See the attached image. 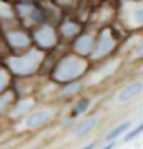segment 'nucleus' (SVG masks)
Returning a JSON list of instances; mask_svg holds the SVG:
<instances>
[{
    "instance_id": "nucleus-1",
    "label": "nucleus",
    "mask_w": 143,
    "mask_h": 149,
    "mask_svg": "<svg viewBox=\"0 0 143 149\" xmlns=\"http://www.w3.org/2000/svg\"><path fill=\"white\" fill-rule=\"evenodd\" d=\"M84 70H86V61L84 59H81L77 55H66L57 63L53 70V79L62 81V83L75 81Z\"/></svg>"
},
{
    "instance_id": "nucleus-2",
    "label": "nucleus",
    "mask_w": 143,
    "mask_h": 149,
    "mask_svg": "<svg viewBox=\"0 0 143 149\" xmlns=\"http://www.w3.org/2000/svg\"><path fill=\"white\" fill-rule=\"evenodd\" d=\"M42 61V54H39V52L31 50L28 52L26 55H20V57H13V59H9V68L11 72L17 74V76H31L33 72L39 68Z\"/></svg>"
},
{
    "instance_id": "nucleus-3",
    "label": "nucleus",
    "mask_w": 143,
    "mask_h": 149,
    "mask_svg": "<svg viewBox=\"0 0 143 149\" xmlns=\"http://www.w3.org/2000/svg\"><path fill=\"white\" fill-rule=\"evenodd\" d=\"M114 37H112V33L110 30H103L101 31V35H99V41H97L95 44V48L92 50V57H105L106 54H110L112 48H114Z\"/></svg>"
},
{
    "instance_id": "nucleus-4",
    "label": "nucleus",
    "mask_w": 143,
    "mask_h": 149,
    "mask_svg": "<svg viewBox=\"0 0 143 149\" xmlns=\"http://www.w3.org/2000/svg\"><path fill=\"white\" fill-rule=\"evenodd\" d=\"M35 41L41 48H51L57 44V35H55V30L53 28H48V26H42L35 31Z\"/></svg>"
},
{
    "instance_id": "nucleus-5",
    "label": "nucleus",
    "mask_w": 143,
    "mask_h": 149,
    "mask_svg": "<svg viewBox=\"0 0 143 149\" xmlns=\"http://www.w3.org/2000/svg\"><path fill=\"white\" fill-rule=\"evenodd\" d=\"M51 114H53V111H51V109H42V111L33 112L31 116L26 120V127H28V129H37V127H41V125H44V123L50 122Z\"/></svg>"
},
{
    "instance_id": "nucleus-6",
    "label": "nucleus",
    "mask_w": 143,
    "mask_h": 149,
    "mask_svg": "<svg viewBox=\"0 0 143 149\" xmlns=\"http://www.w3.org/2000/svg\"><path fill=\"white\" fill-rule=\"evenodd\" d=\"M141 90H143V83H141V81L130 83V85H127L125 88H121V90H119V94H117L116 101H117V103H125V101L132 100L134 96H138V94L141 92Z\"/></svg>"
},
{
    "instance_id": "nucleus-7",
    "label": "nucleus",
    "mask_w": 143,
    "mask_h": 149,
    "mask_svg": "<svg viewBox=\"0 0 143 149\" xmlns=\"http://www.w3.org/2000/svg\"><path fill=\"white\" fill-rule=\"evenodd\" d=\"M8 42H9V46H13L15 50L28 48V46H30V37L26 35V31H19V30H15V31L8 33Z\"/></svg>"
},
{
    "instance_id": "nucleus-8",
    "label": "nucleus",
    "mask_w": 143,
    "mask_h": 149,
    "mask_svg": "<svg viewBox=\"0 0 143 149\" xmlns=\"http://www.w3.org/2000/svg\"><path fill=\"white\" fill-rule=\"evenodd\" d=\"M94 50V41H92V35H81L75 41V52H79L81 55H86V54H92Z\"/></svg>"
},
{
    "instance_id": "nucleus-9",
    "label": "nucleus",
    "mask_w": 143,
    "mask_h": 149,
    "mask_svg": "<svg viewBox=\"0 0 143 149\" xmlns=\"http://www.w3.org/2000/svg\"><path fill=\"white\" fill-rule=\"evenodd\" d=\"M95 123H97L95 118H90V120H86V122H81L75 129H73V136H83V134L90 133V131L95 127Z\"/></svg>"
},
{
    "instance_id": "nucleus-10",
    "label": "nucleus",
    "mask_w": 143,
    "mask_h": 149,
    "mask_svg": "<svg viewBox=\"0 0 143 149\" xmlns=\"http://www.w3.org/2000/svg\"><path fill=\"white\" fill-rule=\"evenodd\" d=\"M130 125H132L130 122H123V123H119L116 129H112L110 133L106 134V140H108V142H114L116 138H119V136H121L123 133H127V131L130 129Z\"/></svg>"
},
{
    "instance_id": "nucleus-11",
    "label": "nucleus",
    "mask_w": 143,
    "mask_h": 149,
    "mask_svg": "<svg viewBox=\"0 0 143 149\" xmlns=\"http://www.w3.org/2000/svg\"><path fill=\"white\" fill-rule=\"evenodd\" d=\"M88 107H90V100H81V101H77L75 109H73V116H77V114H83Z\"/></svg>"
},
{
    "instance_id": "nucleus-12",
    "label": "nucleus",
    "mask_w": 143,
    "mask_h": 149,
    "mask_svg": "<svg viewBox=\"0 0 143 149\" xmlns=\"http://www.w3.org/2000/svg\"><path fill=\"white\" fill-rule=\"evenodd\" d=\"M143 133V123H140V125H136V127L130 131V133H127L125 134V140L127 142H130V140H134V138H138V136Z\"/></svg>"
},
{
    "instance_id": "nucleus-13",
    "label": "nucleus",
    "mask_w": 143,
    "mask_h": 149,
    "mask_svg": "<svg viewBox=\"0 0 143 149\" xmlns=\"http://www.w3.org/2000/svg\"><path fill=\"white\" fill-rule=\"evenodd\" d=\"M8 83H9V74L6 70H0V94L8 88Z\"/></svg>"
},
{
    "instance_id": "nucleus-14",
    "label": "nucleus",
    "mask_w": 143,
    "mask_h": 149,
    "mask_svg": "<svg viewBox=\"0 0 143 149\" xmlns=\"http://www.w3.org/2000/svg\"><path fill=\"white\" fill-rule=\"evenodd\" d=\"M13 100V94H4V98L0 100V111H4V107L8 105V101Z\"/></svg>"
},
{
    "instance_id": "nucleus-15",
    "label": "nucleus",
    "mask_w": 143,
    "mask_h": 149,
    "mask_svg": "<svg viewBox=\"0 0 143 149\" xmlns=\"http://www.w3.org/2000/svg\"><path fill=\"white\" fill-rule=\"evenodd\" d=\"M77 90H79V83H73L64 90V94H73V92H77Z\"/></svg>"
},
{
    "instance_id": "nucleus-16",
    "label": "nucleus",
    "mask_w": 143,
    "mask_h": 149,
    "mask_svg": "<svg viewBox=\"0 0 143 149\" xmlns=\"http://www.w3.org/2000/svg\"><path fill=\"white\" fill-rule=\"evenodd\" d=\"M136 55H140V57H143V42L138 46V50H136Z\"/></svg>"
},
{
    "instance_id": "nucleus-17",
    "label": "nucleus",
    "mask_w": 143,
    "mask_h": 149,
    "mask_svg": "<svg viewBox=\"0 0 143 149\" xmlns=\"http://www.w3.org/2000/svg\"><path fill=\"white\" fill-rule=\"evenodd\" d=\"M112 147H114V144H112V142H108V146H105L103 149H112Z\"/></svg>"
}]
</instances>
